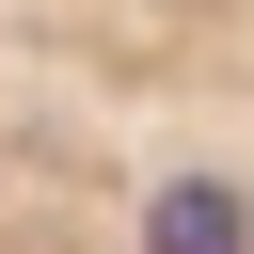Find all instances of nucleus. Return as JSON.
Here are the masks:
<instances>
[{
    "instance_id": "nucleus-1",
    "label": "nucleus",
    "mask_w": 254,
    "mask_h": 254,
    "mask_svg": "<svg viewBox=\"0 0 254 254\" xmlns=\"http://www.w3.org/2000/svg\"><path fill=\"white\" fill-rule=\"evenodd\" d=\"M0 254H254V0H0Z\"/></svg>"
}]
</instances>
